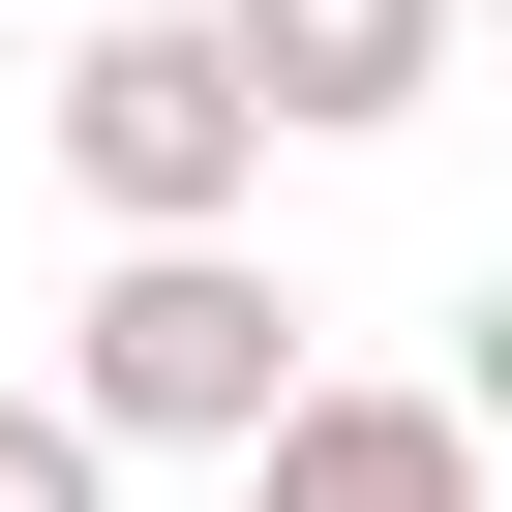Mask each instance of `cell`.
<instances>
[{"label": "cell", "mask_w": 512, "mask_h": 512, "mask_svg": "<svg viewBox=\"0 0 512 512\" xmlns=\"http://www.w3.org/2000/svg\"><path fill=\"white\" fill-rule=\"evenodd\" d=\"M272 392H302V302L241 272V241H121V272L61 302V422L91 452H241Z\"/></svg>", "instance_id": "obj_1"}, {"label": "cell", "mask_w": 512, "mask_h": 512, "mask_svg": "<svg viewBox=\"0 0 512 512\" xmlns=\"http://www.w3.org/2000/svg\"><path fill=\"white\" fill-rule=\"evenodd\" d=\"M61 181L121 241H241V181H272V121H241V61L181 31V0H121V31L61 61Z\"/></svg>", "instance_id": "obj_2"}, {"label": "cell", "mask_w": 512, "mask_h": 512, "mask_svg": "<svg viewBox=\"0 0 512 512\" xmlns=\"http://www.w3.org/2000/svg\"><path fill=\"white\" fill-rule=\"evenodd\" d=\"M241 61V121H422L452 91V0H181Z\"/></svg>", "instance_id": "obj_3"}, {"label": "cell", "mask_w": 512, "mask_h": 512, "mask_svg": "<svg viewBox=\"0 0 512 512\" xmlns=\"http://www.w3.org/2000/svg\"><path fill=\"white\" fill-rule=\"evenodd\" d=\"M241 512H482V422L452 392H272L241 422Z\"/></svg>", "instance_id": "obj_4"}, {"label": "cell", "mask_w": 512, "mask_h": 512, "mask_svg": "<svg viewBox=\"0 0 512 512\" xmlns=\"http://www.w3.org/2000/svg\"><path fill=\"white\" fill-rule=\"evenodd\" d=\"M0 512H121V452H91L61 392H0Z\"/></svg>", "instance_id": "obj_5"}]
</instances>
